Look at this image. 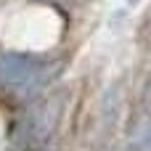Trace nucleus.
Wrapping results in <instances>:
<instances>
[]
</instances>
